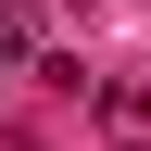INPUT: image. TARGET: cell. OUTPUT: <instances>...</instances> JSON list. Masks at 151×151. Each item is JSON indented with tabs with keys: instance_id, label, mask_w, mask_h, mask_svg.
Returning <instances> with one entry per match:
<instances>
[{
	"instance_id": "1",
	"label": "cell",
	"mask_w": 151,
	"mask_h": 151,
	"mask_svg": "<svg viewBox=\"0 0 151 151\" xmlns=\"http://www.w3.org/2000/svg\"><path fill=\"white\" fill-rule=\"evenodd\" d=\"M38 63V13H25V0H0V76H25Z\"/></svg>"
}]
</instances>
